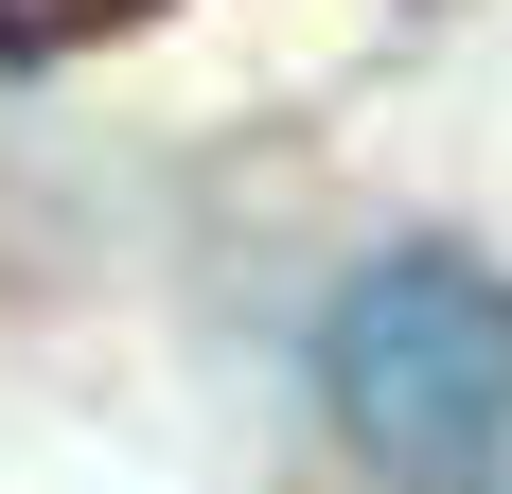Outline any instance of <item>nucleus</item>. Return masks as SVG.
Instances as JSON below:
<instances>
[{"instance_id":"f257e3e1","label":"nucleus","mask_w":512,"mask_h":494,"mask_svg":"<svg viewBox=\"0 0 512 494\" xmlns=\"http://www.w3.org/2000/svg\"><path fill=\"white\" fill-rule=\"evenodd\" d=\"M336 442L389 494H512V283L460 247H389L318 318Z\"/></svg>"}]
</instances>
